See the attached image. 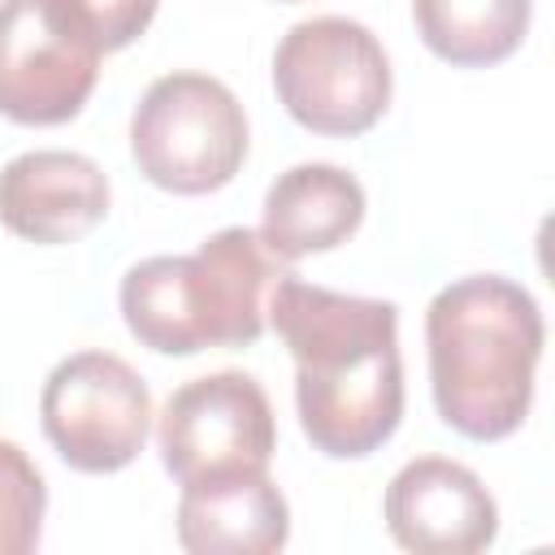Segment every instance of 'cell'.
Returning a JSON list of instances; mask_svg holds the SVG:
<instances>
[{
	"instance_id": "obj_1",
	"label": "cell",
	"mask_w": 555,
	"mask_h": 555,
	"mask_svg": "<svg viewBox=\"0 0 555 555\" xmlns=\"http://www.w3.org/2000/svg\"><path fill=\"white\" fill-rule=\"evenodd\" d=\"M269 325L295 356V408L308 442L334 460L377 451L403 421L399 308L338 295L282 273L269 291Z\"/></svg>"
},
{
	"instance_id": "obj_2",
	"label": "cell",
	"mask_w": 555,
	"mask_h": 555,
	"mask_svg": "<svg viewBox=\"0 0 555 555\" xmlns=\"http://www.w3.org/2000/svg\"><path fill=\"white\" fill-rule=\"evenodd\" d=\"M425 343L434 408L455 434L499 442L520 429L546 343L542 308L525 286L499 273L442 286L425 312Z\"/></svg>"
},
{
	"instance_id": "obj_3",
	"label": "cell",
	"mask_w": 555,
	"mask_h": 555,
	"mask_svg": "<svg viewBox=\"0 0 555 555\" xmlns=\"http://www.w3.org/2000/svg\"><path fill=\"white\" fill-rule=\"evenodd\" d=\"M291 273L260 230L230 225L191 256H147L121 278L126 330L160 356L247 347L264 334L269 291Z\"/></svg>"
},
{
	"instance_id": "obj_4",
	"label": "cell",
	"mask_w": 555,
	"mask_h": 555,
	"mask_svg": "<svg viewBox=\"0 0 555 555\" xmlns=\"http://www.w3.org/2000/svg\"><path fill=\"white\" fill-rule=\"evenodd\" d=\"M130 156L152 186L173 195H208L225 186L247 156L243 104L208 74H165L134 104Z\"/></svg>"
},
{
	"instance_id": "obj_5",
	"label": "cell",
	"mask_w": 555,
	"mask_h": 555,
	"mask_svg": "<svg viewBox=\"0 0 555 555\" xmlns=\"http://www.w3.org/2000/svg\"><path fill=\"white\" fill-rule=\"evenodd\" d=\"M282 108L312 134L351 139L377 126L390 104V61L382 39L351 17L295 22L273 52Z\"/></svg>"
},
{
	"instance_id": "obj_6",
	"label": "cell",
	"mask_w": 555,
	"mask_h": 555,
	"mask_svg": "<svg viewBox=\"0 0 555 555\" xmlns=\"http://www.w3.org/2000/svg\"><path fill=\"white\" fill-rule=\"evenodd\" d=\"M39 421L52 451L78 473L126 468L152 429L147 382L113 351L65 356L39 395Z\"/></svg>"
},
{
	"instance_id": "obj_7",
	"label": "cell",
	"mask_w": 555,
	"mask_h": 555,
	"mask_svg": "<svg viewBox=\"0 0 555 555\" xmlns=\"http://www.w3.org/2000/svg\"><path fill=\"white\" fill-rule=\"evenodd\" d=\"M104 48L56 0H0V113L61 126L95 91Z\"/></svg>"
},
{
	"instance_id": "obj_8",
	"label": "cell",
	"mask_w": 555,
	"mask_h": 555,
	"mask_svg": "<svg viewBox=\"0 0 555 555\" xmlns=\"http://www.w3.org/2000/svg\"><path fill=\"white\" fill-rule=\"evenodd\" d=\"M165 473L178 486L230 473H269L278 425L269 395L247 373H208L165 399L156 425Z\"/></svg>"
},
{
	"instance_id": "obj_9",
	"label": "cell",
	"mask_w": 555,
	"mask_h": 555,
	"mask_svg": "<svg viewBox=\"0 0 555 555\" xmlns=\"http://www.w3.org/2000/svg\"><path fill=\"white\" fill-rule=\"evenodd\" d=\"M386 529L416 555H477L499 533L494 494L455 460L421 455L386 486Z\"/></svg>"
},
{
	"instance_id": "obj_10",
	"label": "cell",
	"mask_w": 555,
	"mask_h": 555,
	"mask_svg": "<svg viewBox=\"0 0 555 555\" xmlns=\"http://www.w3.org/2000/svg\"><path fill=\"white\" fill-rule=\"evenodd\" d=\"M108 212V178L82 152H22L0 169V225L26 243H74Z\"/></svg>"
},
{
	"instance_id": "obj_11",
	"label": "cell",
	"mask_w": 555,
	"mask_h": 555,
	"mask_svg": "<svg viewBox=\"0 0 555 555\" xmlns=\"http://www.w3.org/2000/svg\"><path fill=\"white\" fill-rule=\"evenodd\" d=\"M291 538V507L269 473H230L182 486L178 542L191 555H273Z\"/></svg>"
},
{
	"instance_id": "obj_12",
	"label": "cell",
	"mask_w": 555,
	"mask_h": 555,
	"mask_svg": "<svg viewBox=\"0 0 555 555\" xmlns=\"http://www.w3.org/2000/svg\"><path fill=\"white\" fill-rule=\"evenodd\" d=\"M364 221V186L325 160L295 165L264 195L260 238L278 260H299L347 243Z\"/></svg>"
},
{
	"instance_id": "obj_13",
	"label": "cell",
	"mask_w": 555,
	"mask_h": 555,
	"mask_svg": "<svg viewBox=\"0 0 555 555\" xmlns=\"http://www.w3.org/2000/svg\"><path fill=\"white\" fill-rule=\"evenodd\" d=\"M529 0H412L425 48L464 69L507 61L529 30Z\"/></svg>"
},
{
	"instance_id": "obj_14",
	"label": "cell",
	"mask_w": 555,
	"mask_h": 555,
	"mask_svg": "<svg viewBox=\"0 0 555 555\" xmlns=\"http://www.w3.org/2000/svg\"><path fill=\"white\" fill-rule=\"evenodd\" d=\"M48 512V486L30 455L0 438V555H26L39 546Z\"/></svg>"
},
{
	"instance_id": "obj_15",
	"label": "cell",
	"mask_w": 555,
	"mask_h": 555,
	"mask_svg": "<svg viewBox=\"0 0 555 555\" xmlns=\"http://www.w3.org/2000/svg\"><path fill=\"white\" fill-rule=\"evenodd\" d=\"M56 4H65L104 52H117L147 30L160 0H56Z\"/></svg>"
}]
</instances>
